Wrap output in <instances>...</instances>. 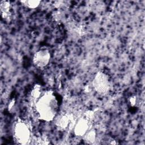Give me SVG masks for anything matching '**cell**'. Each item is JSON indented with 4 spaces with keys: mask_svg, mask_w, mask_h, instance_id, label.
<instances>
[{
    "mask_svg": "<svg viewBox=\"0 0 145 145\" xmlns=\"http://www.w3.org/2000/svg\"><path fill=\"white\" fill-rule=\"evenodd\" d=\"M129 103L131 106H134L137 103V99L135 96H131L129 99Z\"/></svg>",
    "mask_w": 145,
    "mask_h": 145,
    "instance_id": "11",
    "label": "cell"
},
{
    "mask_svg": "<svg viewBox=\"0 0 145 145\" xmlns=\"http://www.w3.org/2000/svg\"><path fill=\"white\" fill-rule=\"evenodd\" d=\"M72 116L67 113H61L56 116L54 119L56 127L60 130L67 129L72 123Z\"/></svg>",
    "mask_w": 145,
    "mask_h": 145,
    "instance_id": "5",
    "label": "cell"
},
{
    "mask_svg": "<svg viewBox=\"0 0 145 145\" xmlns=\"http://www.w3.org/2000/svg\"><path fill=\"white\" fill-rule=\"evenodd\" d=\"M96 137L97 133L96 130L93 128H90L83 136V138L87 143L92 144L96 141Z\"/></svg>",
    "mask_w": 145,
    "mask_h": 145,
    "instance_id": "8",
    "label": "cell"
},
{
    "mask_svg": "<svg viewBox=\"0 0 145 145\" xmlns=\"http://www.w3.org/2000/svg\"><path fill=\"white\" fill-rule=\"evenodd\" d=\"M50 57L51 55L49 50L45 48L41 49L34 53L32 61L36 67L43 69L49 64Z\"/></svg>",
    "mask_w": 145,
    "mask_h": 145,
    "instance_id": "4",
    "label": "cell"
},
{
    "mask_svg": "<svg viewBox=\"0 0 145 145\" xmlns=\"http://www.w3.org/2000/svg\"><path fill=\"white\" fill-rule=\"evenodd\" d=\"M90 129V122L84 117L79 119L74 124V133L77 137H82Z\"/></svg>",
    "mask_w": 145,
    "mask_h": 145,
    "instance_id": "6",
    "label": "cell"
},
{
    "mask_svg": "<svg viewBox=\"0 0 145 145\" xmlns=\"http://www.w3.org/2000/svg\"><path fill=\"white\" fill-rule=\"evenodd\" d=\"M42 93L40 86L37 84L35 85L31 92V96L34 99L35 102L41 96Z\"/></svg>",
    "mask_w": 145,
    "mask_h": 145,
    "instance_id": "10",
    "label": "cell"
},
{
    "mask_svg": "<svg viewBox=\"0 0 145 145\" xmlns=\"http://www.w3.org/2000/svg\"><path fill=\"white\" fill-rule=\"evenodd\" d=\"M13 135L15 142L20 144H27L32 140L31 129L28 123L21 120H18L14 125Z\"/></svg>",
    "mask_w": 145,
    "mask_h": 145,
    "instance_id": "2",
    "label": "cell"
},
{
    "mask_svg": "<svg viewBox=\"0 0 145 145\" xmlns=\"http://www.w3.org/2000/svg\"><path fill=\"white\" fill-rule=\"evenodd\" d=\"M35 108L39 119L46 122L53 121L58 110V100L54 92L52 91L42 92L35 101Z\"/></svg>",
    "mask_w": 145,
    "mask_h": 145,
    "instance_id": "1",
    "label": "cell"
},
{
    "mask_svg": "<svg viewBox=\"0 0 145 145\" xmlns=\"http://www.w3.org/2000/svg\"><path fill=\"white\" fill-rule=\"evenodd\" d=\"M92 87L98 94L106 95L110 88V82L108 75L103 71L97 72L93 78Z\"/></svg>",
    "mask_w": 145,
    "mask_h": 145,
    "instance_id": "3",
    "label": "cell"
},
{
    "mask_svg": "<svg viewBox=\"0 0 145 145\" xmlns=\"http://www.w3.org/2000/svg\"><path fill=\"white\" fill-rule=\"evenodd\" d=\"M11 5L9 1H2L0 3L1 14L4 19H8L11 16Z\"/></svg>",
    "mask_w": 145,
    "mask_h": 145,
    "instance_id": "7",
    "label": "cell"
},
{
    "mask_svg": "<svg viewBox=\"0 0 145 145\" xmlns=\"http://www.w3.org/2000/svg\"><path fill=\"white\" fill-rule=\"evenodd\" d=\"M20 2L21 4L26 8L30 9H35L37 8L41 3L40 1L38 0H25V1H20Z\"/></svg>",
    "mask_w": 145,
    "mask_h": 145,
    "instance_id": "9",
    "label": "cell"
}]
</instances>
